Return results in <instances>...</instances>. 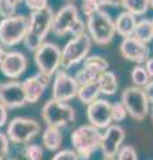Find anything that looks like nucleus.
<instances>
[{
  "mask_svg": "<svg viewBox=\"0 0 153 160\" xmlns=\"http://www.w3.org/2000/svg\"><path fill=\"white\" fill-rule=\"evenodd\" d=\"M53 19H55V13L49 7L43 11L31 13L28 22V32L23 42L28 51L36 52L41 47L48 32L52 31Z\"/></svg>",
  "mask_w": 153,
  "mask_h": 160,
  "instance_id": "f257e3e1",
  "label": "nucleus"
},
{
  "mask_svg": "<svg viewBox=\"0 0 153 160\" xmlns=\"http://www.w3.org/2000/svg\"><path fill=\"white\" fill-rule=\"evenodd\" d=\"M101 136L103 133L100 132V129L91 124H84L73 129L71 135V143L80 160L91 159L92 153L100 148Z\"/></svg>",
  "mask_w": 153,
  "mask_h": 160,
  "instance_id": "f03ea898",
  "label": "nucleus"
},
{
  "mask_svg": "<svg viewBox=\"0 0 153 160\" xmlns=\"http://www.w3.org/2000/svg\"><path fill=\"white\" fill-rule=\"evenodd\" d=\"M87 31L92 42L100 44V46H105V44H109L115 38L116 26L112 18L109 16V13L100 9L98 12L88 18Z\"/></svg>",
  "mask_w": 153,
  "mask_h": 160,
  "instance_id": "7ed1b4c3",
  "label": "nucleus"
},
{
  "mask_svg": "<svg viewBox=\"0 0 153 160\" xmlns=\"http://www.w3.org/2000/svg\"><path fill=\"white\" fill-rule=\"evenodd\" d=\"M29 18L26 15H16V16L0 20V44L3 47H13L20 42H24L28 32Z\"/></svg>",
  "mask_w": 153,
  "mask_h": 160,
  "instance_id": "20e7f679",
  "label": "nucleus"
},
{
  "mask_svg": "<svg viewBox=\"0 0 153 160\" xmlns=\"http://www.w3.org/2000/svg\"><path fill=\"white\" fill-rule=\"evenodd\" d=\"M41 118L47 126L52 127H67L75 122L76 113L72 106L68 103L59 102V100L51 99L44 104L41 108Z\"/></svg>",
  "mask_w": 153,
  "mask_h": 160,
  "instance_id": "39448f33",
  "label": "nucleus"
},
{
  "mask_svg": "<svg viewBox=\"0 0 153 160\" xmlns=\"http://www.w3.org/2000/svg\"><path fill=\"white\" fill-rule=\"evenodd\" d=\"M92 47V39L88 33H83L79 36H73L69 39L63 48L61 56V68L65 69L76 66L80 62H84L88 58V53Z\"/></svg>",
  "mask_w": 153,
  "mask_h": 160,
  "instance_id": "423d86ee",
  "label": "nucleus"
},
{
  "mask_svg": "<svg viewBox=\"0 0 153 160\" xmlns=\"http://www.w3.org/2000/svg\"><path fill=\"white\" fill-rule=\"evenodd\" d=\"M63 49L55 43L44 42L41 47L35 52V63L39 68V72L52 78L60 71L61 67Z\"/></svg>",
  "mask_w": 153,
  "mask_h": 160,
  "instance_id": "0eeeda50",
  "label": "nucleus"
},
{
  "mask_svg": "<svg viewBox=\"0 0 153 160\" xmlns=\"http://www.w3.org/2000/svg\"><path fill=\"white\" fill-rule=\"evenodd\" d=\"M41 131L36 120L28 118H13L7 127V136L13 144H28Z\"/></svg>",
  "mask_w": 153,
  "mask_h": 160,
  "instance_id": "6e6552de",
  "label": "nucleus"
},
{
  "mask_svg": "<svg viewBox=\"0 0 153 160\" xmlns=\"http://www.w3.org/2000/svg\"><path fill=\"white\" fill-rule=\"evenodd\" d=\"M121 102L125 106L128 115L135 120H144L149 113V100L144 92V88L127 87L121 93Z\"/></svg>",
  "mask_w": 153,
  "mask_h": 160,
  "instance_id": "1a4fd4ad",
  "label": "nucleus"
},
{
  "mask_svg": "<svg viewBox=\"0 0 153 160\" xmlns=\"http://www.w3.org/2000/svg\"><path fill=\"white\" fill-rule=\"evenodd\" d=\"M79 88L80 86H79L76 78L68 75L64 69H60L55 75L52 83V99L67 103L77 96Z\"/></svg>",
  "mask_w": 153,
  "mask_h": 160,
  "instance_id": "9d476101",
  "label": "nucleus"
},
{
  "mask_svg": "<svg viewBox=\"0 0 153 160\" xmlns=\"http://www.w3.org/2000/svg\"><path fill=\"white\" fill-rule=\"evenodd\" d=\"M0 103L7 109H15L24 107L28 103L26 89L23 82L9 80L6 83H0Z\"/></svg>",
  "mask_w": 153,
  "mask_h": 160,
  "instance_id": "9b49d317",
  "label": "nucleus"
},
{
  "mask_svg": "<svg viewBox=\"0 0 153 160\" xmlns=\"http://www.w3.org/2000/svg\"><path fill=\"white\" fill-rule=\"evenodd\" d=\"M87 118L91 126L98 129H107L113 123L112 104L108 100L97 99L87 107Z\"/></svg>",
  "mask_w": 153,
  "mask_h": 160,
  "instance_id": "f8f14e48",
  "label": "nucleus"
},
{
  "mask_svg": "<svg viewBox=\"0 0 153 160\" xmlns=\"http://www.w3.org/2000/svg\"><path fill=\"white\" fill-rule=\"evenodd\" d=\"M80 19L79 18V9L75 4L68 3L63 8H60L55 13V19H53L52 24V32L56 36H65V35L71 33L73 26L76 22Z\"/></svg>",
  "mask_w": 153,
  "mask_h": 160,
  "instance_id": "ddd939ff",
  "label": "nucleus"
},
{
  "mask_svg": "<svg viewBox=\"0 0 153 160\" xmlns=\"http://www.w3.org/2000/svg\"><path fill=\"white\" fill-rule=\"evenodd\" d=\"M125 139L124 128L118 124H112L108 127L101 136L100 149L104 158H116L118 151L122 147V142Z\"/></svg>",
  "mask_w": 153,
  "mask_h": 160,
  "instance_id": "4468645a",
  "label": "nucleus"
},
{
  "mask_svg": "<svg viewBox=\"0 0 153 160\" xmlns=\"http://www.w3.org/2000/svg\"><path fill=\"white\" fill-rule=\"evenodd\" d=\"M120 52L125 59L136 64H142L149 59V48L148 44L140 42L136 38H125L120 44Z\"/></svg>",
  "mask_w": 153,
  "mask_h": 160,
  "instance_id": "2eb2a0df",
  "label": "nucleus"
},
{
  "mask_svg": "<svg viewBox=\"0 0 153 160\" xmlns=\"http://www.w3.org/2000/svg\"><path fill=\"white\" fill-rule=\"evenodd\" d=\"M27 69V58L20 51H8L0 64V71L8 79H17Z\"/></svg>",
  "mask_w": 153,
  "mask_h": 160,
  "instance_id": "dca6fc26",
  "label": "nucleus"
},
{
  "mask_svg": "<svg viewBox=\"0 0 153 160\" xmlns=\"http://www.w3.org/2000/svg\"><path fill=\"white\" fill-rule=\"evenodd\" d=\"M49 82H51V78L40 72H37L36 75H32V76H29L24 80L23 87L26 89L28 103H37L43 96L45 88L48 87Z\"/></svg>",
  "mask_w": 153,
  "mask_h": 160,
  "instance_id": "f3484780",
  "label": "nucleus"
},
{
  "mask_svg": "<svg viewBox=\"0 0 153 160\" xmlns=\"http://www.w3.org/2000/svg\"><path fill=\"white\" fill-rule=\"evenodd\" d=\"M115 26H116V33L120 35L121 38H124V39L132 38L133 33H135L136 26H137V18L133 13L124 11L117 16Z\"/></svg>",
  "mask_w": 153,
  "mask_h": 160,
  "instance_id": "a211bd4d",
  "label": "nucleus"
},
{
  "mask_svg": "<svg viewBox=\"0 0 153 160\" xmlns=\"http://www.w3.org/2000/svg\"><path fill=\"white\" fill-rule=\"evenodd\" d=\"M41 142H43V146L48 151H59V148L61 147V143H63V133L60 131V128L47 126L43 131Z\"/></svg>",
  "mask_w": 153,
  "mask_h": 160,
  "instance_id": "6ab92c4d",
  "label": "nucleus"
},
{
  "mask_svg": "<svg viewBox=\"0 0 153 160\" xmlns=\"http://www.w3.org/2000/svg\"><path fill=\"white\" fill-rule=\"evenodd\" d=\"M97 84H98V88H100V93L107 95V96L115 95L118 88L116 75L112 71H109V69L100 75V78L97 79Z\"/></svg>",
  "mask_w": 153,
  "mask_h": 160,
  "instance_id": "aec40b11",
  "label": "nucleus"
},
{
  "mask_svg": "<svg viewBox=\"0 0 153 160\" xmlns=\"http://www.w3.org/2000/svg\"><path fill=\"white\" fill-rule=\"evenodd\" d=\"M98 95H100V88H98V84L96 82V83L85 84V86H80L77 92V98L83 104L89 106V104H92L98 99Z\"/></svg>",
  "mask_w": 153,
  "mask_h": 160,
  "instance_id": "412c9836",
  "label": "nucleus"
},
{
  "mask_svg": "<svg viewBox=\"0 0 153 160\" xmlns=\"http://www.w3.org/2000/svg\"><path fill=\"white\" fill-rule=\"evenodd\" d=\"M133 38H136L140 42L148 44L153 40V23L149 19H142L137 22V26L133 33Z\"/></svg>",
  "mask_w": 153,
  "mask_h": 160,
  "instance_id": "4be33fe9",
  "label": "nucleus"
},
{
  "mask_svg": "<svg viewBox=\"0 0 153 160\" xmlns=\"http://www.w3.org/2000/svg\"><path fill=\"white\" fill-rule=\"evenodd\" d=\"M103 72L97 71V69L92 68V67H87V66H83L81 69H79L76 72L75 78L77 80L79 86H85V84H91V83H96L97 79L100 78V75Z\"/></svg>",
  "mask_w": 153,
  "mask_h": 160,
  "instance_id": "5701e85b",
  "label": "nucleus"
},
{
  "mask_svg": "<svg viewBox=\"0 0 153 160\" xmlns=\"http://www.w3.org/2000/svg\"><path fill=\"white\" fill-rule=\"evenodd\" d=\"M121 7L125 11L133 13L135 16H140V15H145L148 12L151 3L149 0H122Z\"/></svg>",
  "mask_w": 153,
  "mask_h": 160,
  "instance_id": "b1692460",
  "label": "nucleus"
},
{
  "mask_svg": "<svg viewBox=\"0 0 153 160\" xmlns=\"http://www.w3.org/2000/svg\"><path fill=\"white\" fill-rule=\"evenodd\" d=\"M131 79H132L133 86L139 87V88H144L146 84L151 82V78H149V75H148L145 67L141 66V64H137V66L132 69Z\"/></svg>",
  "mask_w": 153,
  "mask_h": 160,
  "instance_id": "393cba45",
  "label": "nucleus"
},
{
  "mask_svg": "<svg viewBox=\"0 0 153 160\" xmlns=\"http://www.w3.org/2000/svg\"><path fill=\"white\" fill-rule=\"evenodd\" d=\"M24 0H0V18L8 19L16 16V8Z\"/></svg>",
  "mask_w": 153,
  "mask_h": 160,
  "instance_id": "a878e982",
  "label": "nucleus"
},
{
  "mask_svg": "<svg viewBox=\"0 0 153 160\" xmlns=\"http://www.w3.org/2000/svg\"><path fill=\"white\" fill-rule=\"evenodd\" d=\"M83 66L92 67L100 72H105V71H108V68H109V63H108L107 59L100 56V55H92V56H88L84 60Z\"/></svg>",
  "mask_w": 153,
  "mask_h": 160,
  "instance_id": "bb28decb",
  "label": "nucleus"
},
{
  "mask_svg": "<svg viewBox=\"0 0 153 160\" xmlns=\"http://www.w3.org/2000/svg\"><path fill=\"white\" fill-rule=\"evenodd\" d=\"M23 155L27 160H41L43 155H44V149L40 144L28 143V144H26V147H24Z\"/></svg>",
  "mask_w": 153,
  "mask_h": 160,
  "instance_id": "cd10ccee",
  "label": "nucleus"
},
{
  "mask_svg": "<svg viewBox=\"0 0 153 160\" xmlns=\"http://www.w3.org/2000/svg\"><path fill=\"white\" fill-rule=\"evenodd\" d=\"M128 111L125 106L122 104V102H116L112 104V118L115 123H121L127 119Z\"/></svg>",
  "mask_w": 153,
  "mask_h": 160,
  "instance_id": "c85d7f7f",
  "label": "nucleus"
},
{
  "mask_svg": "<svg viewBox=\"0 0 153 160\" xmlns=\"http://www.w3.org/2000/svg\"><path fill=\"white\" fill-rule=\"evenodd\" d=\"M81 11L84 16L89 18L93 13L100 11V4L96 0H81Z\"/></svg>",
  "mask_w": 153,
  "mask_h": 160,
  "instance_id": "c756f323",
  "label": "nucleus"
},
{
  "mask_svg": "<svg viewBox=\"0 0 153 160\" xmlns=\"http://www.w3.org/2000/svg\"><path fill=\"white\" fill-rule=\"evenodd\" d=\"M116 159L117 160H139L136 149L132 146H122L121 149L118 151Z\"/></svg>",
  "mask_w": 153,
  "mask_h": 160,
  "instance_id": "7c9ffc66",
  "label": "nucleus"
},
{
  "mask_svg": "<svg viewBox=\"0 0 153 160\" xmlns=\"http://www.w3.org/2000/svg\"><path fill=\"white\" fill-rule=\"evenodd\" d=\"M52 160H80L75 149H61L53 155Z\"/></svg>",
  "mask_w": 153,
  "mask_h": 160,
  "instance_id": "2f4dec72",
  "label": "nucleus"
},
{
  "mask_svg": "<svg viewBox=\"0 0 153 160\" xmlns=\"http://www.w3.org/2000/svg\"><path fill=\"white\" fill-rule=\"evenodd\" d=\"M9 139L7 133L0 132V160H7L9 155Z\"/></svg>",
  "mask_w": 153,
  "mask_h": 160,
  "instance_id": "473e14b6",
  "label": "nucleus"
},
{
  "mask_svg": "<svg viewBox=\"0 0 153 160\" xmlns=\"http://www.w3.org/2000/svg\"><path fill=\"white\" fill-rule=\"evenodd\" d=\"M24 4L32 12L43 11V9L48 8V0H24Z\"/></svg>",
  "mask_w": 153,
  "mask_h": 160,
  "instance_id": "72a5a7b5",
  "label": "nucleus"
},
{
  "mask_svg": "<svg viewBox=\"0 0 153 160\" xmlns=\"http://www.w3.org/2000/svg\"><path fill=\"white\" fill-rule=\"evenodd\" d=\"M96 2L100 4V7H121L122 4V0H96Z\"/></svg>",
  "mask_w": 153,
  "mask_h": 160,
  "instance_id": "f704fd0d",
  "label": "nucleus"
},
{
  "mask_svg": "<svg viewBox=\"0 0 153 160\" xmlns=\"http://www.w3.org/2000/svg\"><path fill=\"white\" fill-rule=\"evenodd\" d=\"M8 122V109L0 103V127L6 126Z\"/></svg>",
  "mask_w": 153,
  "mask_h": 160,
  "instance_id": "c9c22d12",
  "label": "nucleus"
},
{
  "mask_svg": "<svg viewBox=\"0 0 153 160\" xmlns=\"http://www.w3.org/2000/svg\"><path fill=\"white\" fill-rule=\"evenodd\" d=\"M144 92L146 95L148 100H149V103H153V79L144 87Z\"/></svg>",
  "mask_w": 153,
  "mask_h": 160,
  "instance_id": "e433bc0d",
  "label": "nucleus"
},
{
  "mask_svg": "<svg viewBox=\"0 0 153 160\" xmlns=\"http://www.w3.org/2000/svg\"><path fill=\"white\" fill-rule=\"evenodd\" d=\"M144 67L146 69L148 75H149V78L153 79V58H149L146 60V62L144 63Z\"/></svg>",
  "mask_w": 153,
  "mask_h": 160,
  "instance_id": "4c0bfd02",
  "label": "nucleus"
},
{
  "mask_svg": "<svg viewBox=\"0 0 153 160\" xmlns=\"http://www.w3.org/2000/svg\"><path fill=\"white\" fill-rule=\"evenodd\" d=\"M148 115H149L151 122L153 123V103H151V104H149V113H148Z\"/></svg>",
  "mask_w": 153,
  "mask_h": 160,
  "instance_id": "58836bf2",
  "label": "nucleus"
},
{
  "mask_svg": "<svg viewBox=\"0 0 153 160\" xmlns=\"http://www.w3.org/2000/svg\"><path fill=\"white\" fill-rule=\"evenodd\" d=\"M4 55H6V52H4V48H3V46H2V44H0V64H2V62H3Z\"/></svg>",
  "mask_w": 153,
  "mask_h": 160,
  "instance_id": "ea45409f",
  "label": "nucleus"
},
{
  "mask_svg": "<svg viewBox=\"0 0 153 160\" xmlns=\"http://www.w3.org/2000/svg\"><path fill=\"white\" fill-rule=\"evenodd\" d=\"M101 160H117L116 158H103Z\"/></svg>",
  "mask_w": 153,
  "mask_h": 160,
  "instance_id": "a19ab883",
  "label": "nucleus"
},
{
  "mask_svg": "<svg viewBox=\"0 0 153 160\" xmlns=\"http://www.w3.org/2000/svg\"><path fill=\"white\" fill-rule=\"evenodd\" d=\"M149 3H151V7L153 8V0H149Z\"/></svg>",
  "mask_w": 153,
  "mask_h": 160,
  "instance_id": "79ce46f5",
  "label": "nucleus"
},
{
  "mask_svg": "<svg viewBox=\"0 0 153 160\" xmlns=\"http://www.w3.org/2000/svg\"><path fill=\"white\" fill-rule=\"evenodd\" d=\"M8 160H17V159H8Z\"/></svg>",
  "mask_w": 153,
  "mask_h": 160,
  "instance_id": "37998d69",
  "label": "nucleus"
},
{
  "mask_svg": "<svg viewBox=\"0 0 153 160\" xmlns=\"http://www.w3.org/2000/svg\"><path fill=\"white\" fill-rule=\"evenodd\" d=\"M152 23H153V19H152Z\"/></svg>",
  "mask_w": 153,
  "mask_h": 160,
  "instance_id": "c03bdc74",
  "label": "nucleus"
}]
</instances>
